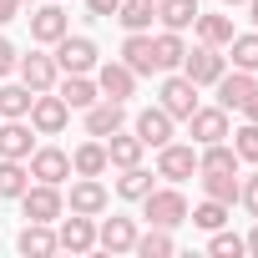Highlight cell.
<instances>
[{
  "mask_svg": "<svg viewBox=\"0 0 258 258\" xmlns=\"http://www.w3.org/2000/svg\"><path fill=\"white\" fill-rule=\"evenodd\" d=\"M228 137H233L238 162H258V121H243L238 132H228Z\"/></svg>",
  "mask_w": 258,
  "mask_h": 258,
  "instance_id": "obj_38",
  "label": "cell"
},
{
  "mask_svg": "<svg viewBox=\"0 0 258 258\" xmlns=\"http://www.w3.org/2000/svg\"><path fill=\"white\" fill-rule=\"evenodd\" d=\"M213 86H218V106H223V111H238V106L258 91V71H238V66H233V71H223Z\"/></svg>",
  "mask_w": 258,
  "mask_h": 258,
  "instance_id": "obj_14",
  "label": "cell"
},
{
  "mask_svg": "<svg viewBox=\"0 0 258 258\" xmlns=\"http://www.w3.org/2000/svg\"><path fill=\"white\" fill-rule=\"evenodd\" d=\"M248 21H253V31H258V0H248Z\"/></svg>",
  "mask_w": 258,
  "mask_h": 258,
  "instance_id": "obj_45",
  "label": "cell"
},
{
  "mask_svg": "<svg viewBox=\"0 0 258 258\" xmlns=\"http://www.w3.org/2000/svg\"><path fill=\"white\" fill-rule=\"evenodd\" d=\"M177 71H182L192 86H213V81L228 71V56H223L218 46H203V41H198V46L182 56V66H177Z\"/></svg>",
  "mask_w": 258,
  "mask_h": 258,
  "instance_id": "obj_6",
  "label": "cell"
},
{
  "mask_svg": "<svg viewBox=\"0 0 258 258\" xmlns=\"http://www.w3.org/2000/svg\"><path fill=\"white\" fill-rule=\"evenodd\" d=\"M116 6H121V0H86V11H91L96 21H111V16H116Z\"/></svg>",
  "mask_w": 258,
  "mask_h": 258,
  "instance_id": "obj_41",
  "label": "cell"
},
{
  "mask_svg": "<svg viewBox=\"0 0 258 258\" xmlns=\"http://www.w3.org/2000/svg\"><path fill=\"white\" fill-rule=\"evenodd\" d=\"M96 56H101V51H96L91 36H71V31H66V36L56 41V66H61V76H91V71H96Z\"/></svg>",
  "mask_w": 258,
  "mask_h": 258,
  "instance_id": "obj_3",
  "label": "cell"
},
{
  "mask_svg": "<svg viewBox=\"0 0 258 258\" xmlns=\"http://www.w3.org/2000/svg\"><path fill=\"white\" fill-rule=\"evenodd\" d=\"M96 248H106V253H132V248H137V223H132V218H101V223H96Z\"/></svg>",
  "mask_w": 258,
  "mask_h": 258,
  "instance_id": "obj_19",
  "label": "cell"
},
{
  "mask_svg": "<svg viewBox=\"0 0 258 258\" xmlns=\"http://www.w3.org/2000/svg\"><path fill=\"white\" fill-rule=\"evenodd\" d=\"M228 61H233L238 71H258V31L233 36V41H228Z\"/></svg>",
  "mask_w": 258,
  "mask_h": 258,
  "instance_id": "obj_36",
  "label": "cell"
},
{
  "mask_svg": "<svg viewBox=\"0 0 258 258\" xmlns=\"http://www.w3.org/2000/svg\"><path fill=\"white\" fill-rule=\"evenodd\" d=\"M111 21H121V31H152V21H157V0H121Z\"/></svg>",
  "mask_w": 258,
  "mask_h": 258,
  "instance_id": "obj_26",
  "label": "cell"
},
{
  "mask_svg": "<svg viewBox=\"0 0 258 258\" xmlns=\"http://www.w3.org/2000/svg\"><path fill=\"white\" fill-rule=\"evenodd\" d=\"M142 218H147L152 228H177V223H187V198L177 192V182H172V187H152V192L142 198Z\"/></svg>",
  "mask_w": 258,
  "mask_h": 258,
  "instance_id": "obj_2",
  "label": "cell"
},
{
  "mask_svg": "<svg viewBox=\"0 0 258 258\" xmlns=\"http://www.w3.org/2000/svg\"><path fill=\"white\" fill-rule=\"evenodd\" d=\"M157 177H167V182L198 177V147H192V142H167V147H157Z\"/></svg>",
  "mask_w": 258,
  "mask_h": 258,
  "instance_id": "obj_7",
  "label": "cell"
},
{
  "mask_svg": "<svg viewBox=\"0 0 258 258\" xmlns=\"http://www.w3.org/2000/svg\"><path fill=\"white\" fill-rule=\"evenodd\" d=\"M26 167H31V177L36 182H66L71 177V152H61V147H36L31 157H26Z\"/></svg>",
  "mask_w": 258,
  "mask_h": 258,
  "instance_id": "obj_15",
  "label": "cell"
},
{
  "mask_svg": "<svg viewBox=\"0 0 258 258\" xmlns=\"http://www.w3.org/2000/svg\"><path fill=\"white\" fill-rule=\"evenodd\" d=\"M228 203H213V198H203L198 208H187V218H192V228H203V233H213V228H228Z\"/></svg>",
  "mask_w": 258,
  "mask_h": 258,
  "instance_id": "obj_35",
  "label": "cell"
},
{
  "mask_svg": "<svg viewBox=\"0 0 258 258\" xmlns=\"http://www.w3.org/2000/svg\"><path fill=\"white\" fill-rule=\"evenodd\" d=\"M31 187V167L16 157H0V198H21Z\"/></svg>",
  "mask_w": 258,
  "mask_h": 258,
  "instance_id": "obj_32",
  "label": "cell"
},
{
  "mask_svg": "<svg viewBox=\"0 0 258 258\" xmlns=\"http://www.w3.org/2000/svg\"><path fill=\"white\" fill-rule=\"evenodd\" d=\"M16 66H21V51H16V46H11L6 36H0V76H11Z\"/></svg>",
  "mask_w": 258,
  "mask_h": 258,
  "instance_id": "obj_40",
  "label": "cell"
},
{
  "mask_svg": "<svg viewBox=\"0 0 258 258\" xmlns=\"http://www.w3.org/2000/svg\"><path fill=\"white\" fill-rule=\"evenodd\" d=\"M106 167H111V162H106V142H101V137H86V142L71 152V172H76V177H101Z\"/></svg>",
  "mask_w": 258,
  "mask_h": 258,
  "instance_id": "obj_24",
  "label": "cell"
},
{
  "mask_svg": "<svg viewBox=\"0 0 258 258\" xmlns=\"http://www.w3.org/2000/svg\"><path fill=\"white\" fill-rule=\"evenodd\" d=\"M101 142H106V162H111L116 172H121V167H137V162H142V152H147V147H142V137H137V132H121V126H116L111 137H101Z\"/></svg>",
  "mask_w": 258,
  "mask_h": 258,
  "instance_id": "obj_22",
  "label": "cell"
},
{
  "mask_svg": "<svg viewBox=\"0 0 258 258\" xmlns=\"http://www.w3.org/2000/svg\"><path fill=\"white\" fill-rule=\"evenodd\" d=\"M238 203L248 208V218H258V172L253 177H238Z\"/></svg>",
  "mask_w": 258,
  "mask_h": 258,
  "instance_id": "obj_39",
  "label": "cell"
},
{
  "mask_svg": "<svg viewBox=\"0 0 258 258\" xmlns=\"http://www.w3.org/2000/svg\"><path fill=\"white\" fill-rule=\"evenodd\" d=\"M81 121H86V137H111L116 126H126V101L101 96V101H91V106L81 111Z\"/></svg>",
  "mask_w": 258,
  "mask_h": 258,
  "instance_id": "obj_12",
  "label": "cell"
},
{
  "mask_svg": "<svg viewBox=\"0 0 258 258\" xmlns=\"http://www.w3.org/2000/svg\"><path fill=\"white\" fill-rule=\"evenodd\" d=\"M132 132L142 137V147H167L172 142V116L162 106H142L137 121H132Z\"/></svg>",
  "mask_w": 258,
  "mask_h": 258,
  "instance_id": "obj_18",
  "label": "cell"
},
{
  "mask_svg": "<svg viewBox=\"0 0 258 258\" xmlns=\"http://www.w3.org/2000/svg\"><path fill=\"white\" fill-rule=\"evenodd\" d=\"M192 36H198L203 46H218V51H228V41H233L238 31H233V16H228V11H213V16H203V11H198V21H192Z\"/></svg>",
  "mask_w": 258,
  "mask_h": 258,
  "instance_id": "obj_21",
  "label": "cell"
},
{
  "mask_svg": "<svg viewBox=\"0 0 258 258\" xmlns=\"http://www.w3.org/2000/svg\"><path fill=\"white\" fill-rule=\"evenodd\" d=\"M198 172H238V152L228 147V137L198 147Z\"/></svg>",
  "mask_w": 258,
  "mask_h": 258,
  "instance_id": "obj_30",
  "label": "cell"
},
{
  "mask_svg": "<svg viewBox=\"0 0 258 258\" xmlns=\"http://www.w3.org/2000/svg\"><path fill=\"white\" fill-rule=\"evenodd\" d=\"M16 248H21L26 258H51V253H56V228H51V223H26L21 238H16Z\"/></svg>",
  "mask_w": 258,
  "mask_h": 258,
  "instance_id": "obj_25",
  "label": "cell"
},
{
  "mask_svg": "<svg viewBox=\"0 0 258 258\" xmlns=\"http://www.w3.org/2000/svg\"><path fill=\"white\" fill-rule=\"evenodd\" d=\"M157 21H162V31H192L198 0H157Z\"/></svg>",
  "mask_w": 258,
  "mask_h": 258,
  "instance_id": "obj_28",
  "label": "cell"
},
{
  "mask_svg": "<svg viewBox=\"0 0 258 258\" xmlns=\"http://www.w3.org/2000/svg\"><path fill=\"white\" fill-rule=\"evenodd\" d=\"M31 152H36V126L26 116H0V157L26 162Z\"/></svg>",
  "mask_w": 258,
  "mask_h": 258,
  "instance_id": "obj_11",
  "label": "cell"
},
{
  "mask_svg": "<svg viewBox=\"0 0 258 258\" xmlns=\"http://www.w3.org/2000/svg\"><path fill=\"white\" fill-rule=\"evenodd\" d=\"M233 6H248V0H223V11H233Z\"/></svg>",
  "mask_w": 258,
  "mask_h": 258,
  "instance_id": "obj_46",
  "label": "cell"
},
{
  "mask_svg": "<svg viewBox=\"0 0 258 258\" xmlns=\"http://www.w3.org/2000/svg\"><path fill=\"white\" fill-rule=\"evenodd\" d=\"M137 81H142V76L126 66V61H106V66L96 61V91L111 96V101H132V96H137Z\"/></svg>",
  "mask_w": 258,
  "mask_h": 258,
  "instance_id": "obj_9",
  "label": "cell"
},
{
  "mask_svg": "<svg viewBox=\"0 0 258 258\" xmlns=\"http://www.w3.org/2000/svg\"><path fill=\"white\" fill-rule=\"evenodd\" d=\"M157 106H162L172 121H187V116L198 111V86H192L182 71H167L162 86H157Z\"/></svg>",
  "mask_w": 258,
  "mask_h": 258,
  "instance_id": "obj_4",
  "label": "cell"
},
{
  "mask_svg": "<svg viewBox=\"0 0 258 258\" xmlns=\"http://www.w3.org/2000/svg\"><path fill=\"white\" fill-rule=\"evenodd\" d=\"M26 21H31V41H36V46H56V41L71 31V16H66L61 6H36Z\"/></svg>",
  "mask_w": 258,
  "mask_h": 258,
  "instance_id": "obj_13",
  "label": "cell"
},
{
  "mask_svg": "<svg viewBox=\"0 0 258 258\" xmlns=\"http://www.w3.org/2000/svg\"><path fill=\"white\" fill-rule=\"evenodd\" d=\"M16 11H21V0H0V26H11Z\"/></svg>",
  "mask_w": 258,
  "mask_h": 258,
  "instance_id": "obj_42",
  "label": "cell"
},
{
  "mask_svg": "<svg viewBox=\"0 0 258 258\" xmlns=\"http://www.w3.org/2000/svg\"><path fill=\"white\" fill-rule=\"evenodd\" d=\"M16 203H21L26 223H56V218L66 213V192H61L56 182H31Z\"/></svg>",
  "mask_w": 258,
  "mask_h": 258,
  "instance_id": "obj_1",
  "label": "cell"
},
{
  "mask_svg": "<svg viewBox=\"0 0 258 258\" xmlns=\"http://www.w3.org/2000/svg\"><path fill=\"white\" fill-rule=\"evenodd\" d=\"M21 6H36V0H21Z\"/></svg>",
  "mask_w": 258,
  "mask_h": 258,
  "instance_id": "obj_47",
  "label": "cell"
},
{
  "mask_svg": "<svg viewBox=\"0 0 258 258\" xmlns=\"http://www.w3.org/2000/svg\"><path fill=\"white\" fill-rule=\"evenodd\" d=\"M187 137H192V147L223 142V137H228V111H223V106H198V111L187 116Z\"/></svg>",
  "mask_w": 258,
  "mask_h": 258,
  "instance_id": "obj_16",
  "label": "cell"
},
{
  "mask_svg": "<svg viewBox=\"0 0 258 258\" xmlns=\"http://www.w3.org/2000/svg\"><path fill=\"white\" fill-rule=\"evenodd\" d=\"M56 96H61L71 111H86L91 101H101V91H96V76H61V81H56Z\"/></svg>",
  "mask_w": 258,
  "mask_h": 258,
  "instance_id": "obj_23",
  "label": "cell"
},
{
  "mask_svg": "<svg viewBox=\"0 0 258 258\" xmlns=\"http://www.w3.org/2000/svg\"><path fill=\"white\" fill-rule=\"evenodd\" d=\"M243 243H248V253H253V258H258V218H253V233H248V238H243Z\"/></svg>",
  "mask_w": 258,
  "mask_h": 258,
  "instance_id": "obj_44",
  "label": "cell"
},
{
  "mask_svg": "<svg viewBox=\"0 0 258 258\" xmlns=\"http://www.w3.org/2000/svg\"><path fill=\"white\" fill-rule=\"evenodd\" d=\"M152 56H157V71H177L182 56H187L182 31H162V36H152Z\"/></svg>",
  "mask_w": 258,
  "mask_h": 258,
  "instance_id": "obj_27",
  "label": "cell"
},
{
  "mask_svg": "<svg viewBox=\"0 0 258 258\" xmlns=\"http://www.w3.org/2000/svg\"><path fill=\"white\" fill-rule=\"evenodd\" d=\"M203 177V192L213 198V203H238V172H198Z\"/></svg>",
  "mask_w": 258,
  "mask_h": 258,
  "instance_id": "obj_34",
  "label": "cell"
},
{
  "mask_svg": "<svg viewBox=\"0 0 258 258\" xmlns=\"http://www.w3.org/2000/svg\"><path fill=\"white\" fill-rule=\"evenodd\" d=\"M21 81L31 86V91H56V81H61V66H56V56H46V51H31V56H21Z\"/></svg>",
  "mask_w": 258,
  "mask_h": 258,
  "instance_id": "obj_17",
  "label": "cell"
},
{
  "mask_svg": "<svg viewBox=\"0 0 258 258\" xmlns=\"http://www.w3.org/2000/svg\"><path fill=\"white\" fill-rule=\"evenodd\" d=\"M132 253H142V258H172V253H177L172 228H147V233H137V248H132Z\"/></svg>",
  "mask_w": 258,
  "mask_h": 258,
  "instance_id": "obj_31",
  "label": "cell"
},
{
  "mask_svg": "<svg viewBox=\"0 0 258 258\" xmlns=\"http://www.w3.org/2000/svg\"><path fill=\"white\" fill-rule=\"evenodd\" d=\"M238 111H243V116H248V121H258V91H253V96H248V101H243V106H238Z\"/></svg>",
  "mask_w": 258,
  "mask_h": 258,
  "instance_id": "obj_43",
  "label": "cell"
},
{
  "mask_svg": "<svg viewBox=\"0 0 258 258\" xmlns=\"http://www.w3.org/2000/svg\"><path fill=\"white\" fill-rule=\"evenodd\" d=\"M208 253H213V258H243V253H248V243H243L238 233H228V228H213Z\"/></svg>",
  "mask_w": 258,
  "mask_h": 258,
  "instance_id": "obj_37",
  "label": "cell"
},
{
  "mask_svg": "<svg viewBox=\"0 0 258 258\" xmlns=\"http://www.w3.org/2000/svg\"><path fill=\"white\" fill-rule=\"evenodd\" d=\"M56 223H61V228H56V248H66V253H91V248H96V218L61 213Z\"/></svg>",
  "mask_w": 258,
  "mask_h": 258,
  "instance_id": "obj_10",
  "label": "cell"
},
{
  "mask_svg": "<svg viewBox=\"0 0 258 258\" xmlns=\"http://www.w3.org/2000/svg\"><path fill=\"white\" fill-rule=\"evenodd\" d=\"M152 177H157V172H147L142 162H137V167H121V177H116V198H121V203H142V198L152 192Z\"/></svg>",
  "mask_w": 258,
  "mask_h": 258,
  "instance_id": "obj_29",
  "label": "cell"
},
{
  "mask_svg": "<svg viewBox=\"0 0 258 258\" xmlns=\"http://www.w3.org/2000/svg\"><path fill=\"white\" fill-rule=\"evenodd\" d=\"M31 101H36V91L26 81H6V86H0V116H26Z\"/></svg>",
  "mask_w": 258,
  "mask_h": 258,
  "instance_id": "obj_33",
  "label": "cell"
},
{
  "mask_svg": "<svg viewBox=\"0 0 258 258\" xmlns=\"http://www.w3.org/2000/svg\"><path fill=\"white\" fill-rule=\"evenodd\" d=\"M121 61L137 76H157V56H152V31H126L121 41Z\"/></svg>",
  "mask_w": 258,
  "mask_h": 258,
  "instance_id": "obj_20",
  "label": "cell"
},
{
  "mask_svg": "<svg viewBox=\"0 0 258 258\" xmlns=\"http://www.w3.org/2000/svg\"><path fill=\"white\" fill-rule=\"evenodd\" d=\"M26 121L36 126V137H61V132H66V121H71V106H66L56 91H36Z\"/></svg>",
  "mask_w": 258,
  "mask_h": 258,
  "instance_id": "obj_5",
  "label": "cell"
},
{
  "mask_svg": "<svg viewBox=\"0 0 258 258\" xmlns=\"http://www.w3.org/2000/svg\"><path fill=\"white\" fill-rule=\"evenodd\" d=\"M111 208V192L101 187V177H76L71 192H66V213H81V218H101Z\"/></svg>",
  "mask_w": 258,
  "mask_h": 258,
  "instance_id": "obj_8",
  "label": "cell"
}]
</instances>
